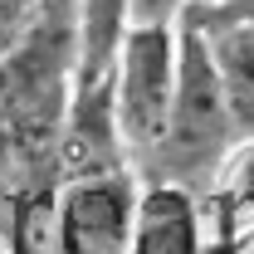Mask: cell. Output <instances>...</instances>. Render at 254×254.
<instances>
[{"label": "cell", "instance_id": "cell-5", "mask_svg": "<svg viewBox=\"0 0 254 254\" xmlns=\"http://www.w3.org/2000/svg\"><path fill=\"white\" fill-rule=\"evenodd\" d=\"M132 254H205L200 195H190L181 186H161V181L142 186Z\"/></svg>", "mask_w": 254, "mask_h": 254}, {"label": "cell", "instance_id": "cell-11", "mask_svg": "<svg viewBox=\"0 0 254 254\" xmlns=\"http://www.w3.org/2000/svg\"><path fill=\"white\" fill-rule=\"evenodd\" d=\"M10 44H15V34H5V30H0V54H5Z\"/></svg>", "mask_w": 254, "mask_h": 254}, {"label": "cell", "instance_id": "cell-2", "mask_svg": "<svg viewBox=\"0 0 254 254\" xmlns=\"http://www.w3.org/2000/svg\"><path fill=\"white\" fill-rule=\"evenodd\" d=\"M176 64H181V30L176 25H132L113 64V113L123 137L127 166L137 171L166 137L171 98H176Z\"/></svg>", "mask_w": 254, "mask_h": 254}, {"label": "cell", "instance_id": "cell-7", "mask_svg": "<svg viewBox=\"0 0 254 254\" xmlns=\"http://www.w3.org/2000/svg\"><path fill=\"white\" fill-rule=\"evenodd\" d=\"M78 25V78H108L123 34L132 30V0H73Z\"/></svg>", "mask_w": 254, "mask_h": 254}, {"label": "cell", "instance_id": "cell-6", "mask_svg": "<svg viewBox=\"0 0 254 254\" xmlns=\"http://www.w3.org/2000/svg\"><path fill=\"white\" fill-rule=\"evenodd\" d=\"M200 34L210 39V59H215V78H220L235 137L250 142L254 137V25H220V30H200Z\"/></svg>", "mask_w": 254, "mask_h": 254}, {"label": "cell", "instance_id": "cell-1", "mask_svg": "<svg viewBox=\"0 0 254 254\" xmlns=\"http://www.w3.org/2000/svg\"><path fill=\"white\" fill-rule=\"evenodd\" d=\"M181 30V64H176V98H171V118H166V137L157 152L137 166L142 186H181L190 195H205L225 171L230 152L240 147L230 108H225L220 78H215V59H210V39L195 25H176Z\"/></svg>", "mask_w": 254, "mask_h": 254}, {"label": "cell", "instance_id": "cell-12", "mask_svg": "<svg viewBox=\"0 0 254 254\" xmlns=\"http://www.w3.org/2000/svg\"><path fill=\"white\" fill-rule=\"evenodd\" d=\"M34 254H49V250H34Z\"/></svg>", "mask_w": 254, "mask_h": 254}, {"label": "cell", "instance_id": "cell-9", "mask_svg": "<svg viewBox=\"0 0 254 254\" xmlns=\"http://www.w3.org/2000/svg\"><path fill=\"white\" fill-rule=\"evenodd\" d=\"M39 5H44V0H0V30H5V34H20L34 20Z\"/></svg>", "mask_w": 254, "mask_h": 254}, {"label": "cell", "instance_id": "cell-8", "mask_svg": "<svg viewBox=\"0 0 254 254\" xmlns=\"http://www.w3.org/2000/svg\"><path fill=\"white\" fill-rule=\"evenodd\" d=\"M186 0H132V25H181Z\"/></svg>", "mask_w": 254, "mask_h": 254}, {"label": "cell", "instance_id": "cell-3", "mask_svg": "<svg viewBox=\"0 0 254 254\" xmlns=\"http://www.w3.org/2000/svg\"><path fill=\"white\" fill-rule=\"evenodd\" d=\"M142 181L132 166L68 176L54 186L44 210V250L49 254H132Z\"/></svg>", "mask_w": 254, "mask_h": 254}, {"label": "cell", "instance_id": "cell-4", "mask_svg": "<svg viewBox=\"0 0 254 254\" xmlns=\"http://www.w3.org/2000/svg\"><path fill=\"white\" fill-rule=\"evenodd\" d=\"M127 166L118 113H113V73L108 78H73L68 113L59 132V181L68 176H93Z\"/></svg>", "mask_w": 254, "mask_h": 254}, {"label": "cell", "instance_id": "cell-10", "mask_svg": "<svg viewBox=\"0 0 254 254\" xmlns=\"http://www.w3.org/2000/svg\"><path fill=\"white\" fill-rule=\"evenodd\" d=\"M220 25H254V0H235V10L225 15ZM220 25H210V30H220Z\"/></svg>", "mask_w": 254, "mask_h": 254}]
</instances>
